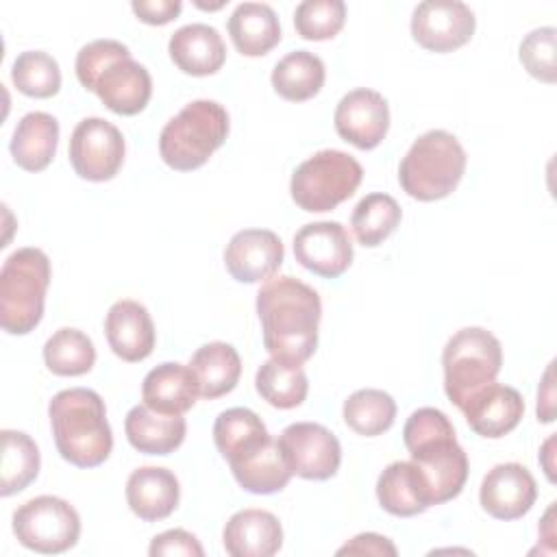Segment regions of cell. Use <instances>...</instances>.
<instances>
[{
	"instance_id": "8992f818",
	"label": "cell",
	"mask_w": 557,
	"mask_h": 557,
	"mask_svg": "<svg viewBox=\"0 0 557 557\" xmlns=\"http://www.w3.org/2000/svg\"><path fill=\"white\" fill-rule=\"evenodd\" d=\"M228 113L215 100L185 104L161 131L159 154L176 172H191L226 141Z\"/></svg>"
},
{
	"instance_id": "4fadbf2b",
	"label": "cell",
	"mask_w": 557,
	"mask_h": 557,
	"mask_svg": "<svg viewBox=\"0 0 557 557\" xmlns=\"http://www.w3.org/2000/svg\"><path fill=\"white\" fill-rule=\"evenodd\" d=\"M474 13L459 0H424L411 13L413 39L431 52L461 48L474 35Z\"/></svg>"
},
{
	"instance_id": "4dcf8cb0",
	"label": "cell",
	"mask_w": 557,
	"mask_h": 557,
	"mask_svg": "<svg viewBox=\"0 0 557 557\" xmlns=\"http://www.w3.org/2000/svg\"><path fill=\"white\" fill-rule=\"evenodd\" d=\"M0 453V494L11 496L28 487L39 474V448L24 431L4 429Z\"/></svg>"
},
{
	"instance_id": "60d3db41",
	"label": "cell",
	"mask_w": 557,
	"mask_h": 557,
	"mask_svg": "<svg viewBox=\"0 0 557 557\" xmlns=\"http://www.w3.org/2000/svg\"><path fill=\"white\" fill-rule=\"evenodd\" d=\"M131 9L141 22L161 26V24L172 22L181 13L183 4H181V0H135L131 4Z\"/></svg>"
},
{
	"instance_id": "ee69618b",
	"label": "cell",
	"mask_w": 557,
	"mask_h": 557,
	"mask_svg": "<svg viewBox=\"0 0 557 557\" xmlns=\"http://www.w3.org/2000/svg\"><path fill=\"white\" fill-rule=\"evenodd\" d=\"M553 446H555V435H550V437L544 442V448H542V453H540V461H542V466H544V472H546L548 481H555V474H553V461H550V457H553L550 448H553Z\"/></svg>"
},
{
	"instance_id": "603a6c76",
	"label": "cell",
	"mask_w": 557,
	"mask_h": 557,
	"mask_svg": "<svg viewBox=\"0 0 557 557\" xmlns=\"http://www.w3.org/2000/svg\"><path fill=\"white\" fill-rule=\"evenodd\" d=\"M168 52L174 65L191 76L215 74L226 61L222 35L209 24H187L174 30Z\"/></svg>"
},
{
	"instance_id": "ba28073f",
	"label": "cell",
	"mask_w": 557,
	"mask_h": 557,
	"mask_svg": "<svg viewBox=\"0 0 557 557\" xmlns=\"http://www.w3.org/2000/svg\"><path fill=\"white\" fill-rule=\"evenodd\" d=\"M442 366L444 392L461 411L479 389L496 381L503 366L500 342L481 326H466L446 342Z\"/></svg>"
},
{
	"instance_id": "8fae6325",
	"label": "cell",
	"mask_w": 557,
	"mask_h": 557,
	"mask_svg": "<svg viewBox=\"0 0 557 557\" xmlns=\"http://www.w3.org/2000/svg\"><path fill=\"white\" fill-rule=\"evenodd\" d=\"M276 442L287 468L300 479L326 481L339 470V440L318 422H294Z\"/></svg>"
},
{
	"instance_id": "d4e9b609",
	"label": "cell",
	"mask_w": 557,
	"mask_h": 557,
	"mask_svg": "<svg viewBox=\"0 0 557 557\" xmlns=\"http://www.w3.org/2000/svg\"><path fill=\"white\" fill-rule=\"evenodd\" d=\"M124 431L131 446L146 455H170L185 440V418L152 411L146 405H135L124 420Z\"/></svg>"
},
{
	"instance_id": "d6986e66",
	"label": "cell",
	"mask_w": 557,
	"mask_h": 557,
	"mask_svg": "<svg viewBox=\"0 0 557 557\" xmlns=\"http://www.w3.org/2000/svg\"><path fill=\"white\" fill-rule=\"evenodd\" d=\"M104 335L111 350L128 363L144 361L154 348V324L137 300H117L104 318Z\"/></svg>"
},
{
	"instance_id": "7402d4cb",
	"label": "cell",
	"mask_w": 557,
	"mask_h": 557,
	"mask_svg": "<svg viewBox=\"0 0 557 557\" xmlns=\"http://www.w3.org/2000/svg\"><path fill=\"white\" fill-rule=\"evenodd\" d=\"M198 381L189 366L165 361L152 368L141 383V400L159 413L183 416L196 405Z\"/></svg>"
},
{
	"instance_id": "1f68e13d",
	"label": "cell",
	"mask_w": 557,
	"mask_h": 557,
	"mask_svg": "<svg viewBox=\"0 0 557 557\" xmlns=\"http://www.w3.org/2000/svg\"><path fill=\"white\" fill-rule=\"evenodd\" d=\"M255 385L259 396L276 409H294L305 403L309 381L302 366L268 359L259 366Z\"/></svg>"
},
{
	"instance_id": "f1b7e54d",
	"label": "cell",
	"mask_w": 557,
	"mask_h": 557,
	"mask_svg": "<svg viewBox=\"0 0 557 557\" xmlns=\"http://www.w3.org/2000/svg\"><path fill=\"white\" fill-rule=\"evenodd\" d=\"M202 398L213 400L235 389L242 374L239 352L226 342H209L200 346L189 361Z\"/></svg>"
},
{
	"instance_id": "7bdbcfd3",
	"label": "cell",
	"mask_w": 557,
	"mask_h": 557,
	"mask_svg": "<svg viewBox=\"0 0 557 557\" xmlns=\"http://www.w3.org/2000/svg\"><path fill=\"white\" fill-rule=\"evenodd\" d=\"M553 361L548 363L540 389H537V420L553 422L555 418V387H553Z\"/></svg>"
},
{
	"instance_id": "3957f363",
	"label": "cell",
	"mask_w": 557,
	"mask_h": 557,
	"mask_svg": "<svg viewBox=\"0 0 557 557\" xmlns=\"http://www.w3.org/2000/svg\"><path fill=\"white\" fill-rule=\"evenodd\" d=\"M76 78L117 115H137L152 96L148 70L115 39H96L76 54Z\"/></svg>"
},
{
	"instance_id": "f546056e",
	"label": "cell",
	"mask_w": 557,
	"mask_h": 557,
	"mask_svg": "<svg viewBox=\"0 0 557 557\" xmlns=\"http://www.w3.org/2000/svg\"><path fill=\"white\" fill-rule=\"evenodd\" d=\"M326 72L322 59L309 50H294L285 54L272 70L274 91L289 102H302L318 96Z\"/></svg>"
},
{
	"instance_id": "9c48e42d",
	"label": "cell",
	"mask_w": 557,
	"mask_h": 557,
	"mask_svg": "<svg viewBox=\"0 0 557 557\" xmlns=\"http://www.w3.org/2000/svg\"><path fill=\"white\" fill-rule=\"evenodd\" d=\"M361 178L363 170L355 157L329 148L315 152L294 170L289 191L302 211L322 213L348 200Z\"/></svg>"
},
{
	"instance_id": "9a60e30c",
	"label": "cell",
	"mask_w": 557,
	"mask_h": 557,
	"mask_svg": "<svg viewBox=\"0 0 557 557\" xmlns=\"http://www.w3.org/2000/svg\"><path fill=\"white\" fill-rule=\"evenodd\" d=\"M337 135L359 150L376 148L389 128V107L387 100L374 89H352L348 91L335 109L333 115Z\"/></svg>"
},
{
	"instance_id": "74e56055",
	"label": "cell",
	"mask_w": 557,
	"mask_h": 557,
	"mask_svg": "<svg viewBox=\"0 0 557 557\" xmlns=\"http://www.w3.org/2000/svg\"><path fill=\"white\" fill-rule=\"evenodd\" d=\"M346 22V4L342 0H305L294 11V26L302 39H333Z\"/></svg>"
},
{
	"instance_id": "44dd1931",
	"label": "cell",
	"mask_w": 557,
	"mask_h": 557,
	"mask_svg": "<svg viewBox=\"0 0 557 557\" xmlns=\"http://www.w3.org/2000/svg\"><path fill=\"white\" fill-rule=\"evenodd\" d=\"M181 498V485L172 470L144 466L131 472L126 481V503L135 516L146 522L168 518Z\"/></svg>"
},
{
	"instance_id": "836d02e7",
	"label": "cell",
	"mask_w": 557,
	"mask_h": 557,
	"mask_svg": "<svg viewBox=\"0 0 557 557\" xmlns=\"http://www.w3.org/2000/svg\"><path fill=\"white\" fill-rule=\"evenodd\" d=\"M44 361L52 374L81 376L94 368L96 348L83 331L63 326L44 344Z\"/></svg>"
},
{
	"instance_id": "7c38bea8",
	"label": "cell",
	"mask_w": 557,
	"mask_h": 557,
	"mask_svg": "<svg viewBox=\"0 0 557 557\" xmlns=\"http://www.w3.org/2000/svg\"><path fill=\"white\" fill-rule=\"evenodd\" d=\"M124 152L120 128L102 117H85L72 131L70 163L85 181H111L124 163Z\"/></svg>"
},
{
	"instance_id": "52a82bcc",
	"label": "cell",
	"mask_w": 557,
	"mask_h": 557,
	"mask_svg": "<svg viewBox=\"0 0 557 557\" xmlns=\"http://www.w3.org/2000/svg\"><path fill=\"white\" fill-rule=\"evenodd\" d=\"M50 259L39 248H20L0 270V326L9 335L30 333L44 318Z\"/></svg>"
},
{
	"instance_id": "b9f144b4",
	"label": "cell",
	"mask_w": 557,
	"mask_h": 557,
	"mask_svg": "<svg viewBox=\"0 0 557 557\" xmlns=\"http://www.w3.org/2000/svg\"><path fill=\"white\" fill-rule=\"evenodd\" d=\"M398 550L392 544V540L379 535V533H359L348 544H344L337 555H389L394 557Z\"/></svg>"
},
{
	"instance_id": "5bb4252c",
	"label": "cell",
	"mask_w": 557,
	"mask_h": 557,
	"mask_svg": "<svg viewBox=\"0 0 557 557\" xmlns=\"http://www.w3.org/2000/svg\"><path fill=\"white\" fill-rule=\"evenodd\" d=\"M294 257L309 272L337 278L352 263V242L339 222H311L294 235Z\"/></svg>"
},
{
	"instance_id": "30bf717a",
	"label": "cell",
	"mask_w": 557,
	"mask_h": 557,
	"mask_svg": "<svg viewBox=\"0 0 557 557\" xmlns=\"http://www.w3.org/2000/svg\"><path fill=\"white\" fill-rule=\"evenodd\" d=\"M13 533L24 548L57 555L78 542L81 518L67 500L44 494L13 511Z\"/></svg>"
},
{
	"instance_id": "cb8c5ba5",
	"label": "cell",
	"mask_w": 557,
	"mask_h": 557,
	"mask_svg": "<svg viewBox=\"0 0 557 557\" xmlns=\"http://www.w3.org/2000/svg\"><path fill=\"white\" fill-rule=\"evenodd\" d=\"M228 466L235 481L252 494L281 492L292 479V470L287 468L278 442L272 435L231 459Z\"/></svg>"
},
{
	"instance_id": "2e32d148",
	"label": "cell",
	"mask_w": 557,
	"mask_h": 557,
	"mask_svg": "<svg viewBox=\"0 0 557 557\" xmlns=\"http://www.w3.org/2000/svg\"><path fill=\"white\" fill-rule=\"evenodd\" d=\"M283 255V242L274 231L244 228L226 244L224 265L239 283H261L278 272Z\"/></svg>"
},
{
	"instance_id": "ac0fdd59",
	"label": "cell",
	"mask_w": 557,
	"mask_h": 557,
	"mask_svg": "<svg viewBox=\"0 0 557 557\" xmlns=\"http://www.w3.org/2000/svg\"><path fill=\"white\" fill-rule=\"evenodd\" d=\"M461 411L476 435L498 440L518 426L524 416V400L518 389L494 381L479 389Z\"/></svg>"
},
{
	"instance_id": "f35d334b",
	"label": "cell",
	"mask_w": 557,
	"mask_h": 557,
	"mask_svg": "<svg viewBox=\"0 0 557 557\" xmlns=\"http://www.w3.org/2000/svg\"><path fill=\"white\" fill-rule=\"evenodd\" d=\"M555 35L557 30L553 26H542L531 30L522 44H520V63L524 70L542 81V83H555L557 67H555Z\"/></svg>"
},
{
	"instance_id": "484cf974",
	"label": "cell",
	"mask_w": 557,
	"mask_h": 557,
	"mask_svg": "<svg viewBox=\"0 0 557 557\" xmlns=\"http://www.w3.org/2000/svg\"><path fill=\"white\" fill-rule=\"evenodd\" d=\"M228 35L244 57H263L281 41V24L270 4L242 2L228 17Z\"/></svg>"
},
{
	"instance_id": "7a4b0ae2",
	"label": "cell",
	"mask_w": 557,
	"mask_h": 557,
	"mask_svg": "<svg viewBox=\"0 0 557 557\" xmlns=\"http://www.w3.org/2000/svg\"><path fill=\"white\" fill-rule=\"evenodd\" d=\"M403 442L424 483L429 505L461 494L468 479V455L457 444L448 416L435 407L416 409L403 429Z\"/></svg>"
},
{
	"instance_id": "6da1fadb",
	"label": "cell",
	"mask_w": 557,
	"mask_h": 557,
	"mask_svg": "<svg viewBox=\"0 0 557 557\" xmlns=\"http://www.w3.org/2000/svg\"><path fill=\"white\" fill-rule=\"evenodd\" d=\"M263 346L272 359L302 366L318 346L322 302L318 292L294 278H268L257 292Z\"/></svg>"
},
{
	"instance_id": "d590c367",
	"label": "cell",
	"mask_w": 557,
	"mask_h": 557,
	"mask_svg": "<svg viewBox=\"0 0 557 557\" xmlns=\"http://www.w3.org/2000/svg\"><path fill=\"white\" fill-rule=\"evenodd\" d=\"M270 433L263 420L248 407H233L222 411L213 424V442L220 455L231 461L239 453L252 448Z\"/></svg>"
},
{
	"instance_id": "4316f807",
	"label": "cell",
	"mask_w": 557,
	"mask_h": 557,
	"mask_svg": "<svg viewBox=\"0 0 557 557\" xmlns=\"http://www.w3.org/2000/svg\"><path fill=\"white\" fill-rule=\"evenodd\" d=\"M59 144V122L50 113L30 111L26 113L11 139L13 161L26 172H41L50 165Z\"/></svg>"
},
{
	"instance_id": "e575fe53",
	"label": "cell",
	"mask_w": 557,
	"mask_h": 557,
	"mask_svg": "<svg viewBox=\"0 0 557 557\" xmlns=\"http://www.w3.org/2000/svg\"><path fill=\"white\" fill-rule=\"evenodd\" d=\"M394 418L396 403L383 389H357L344 400V422L359 435H381L394 424Z\"/></svg>"
},
{
	"instance_id": "277c9868",
	"label": "cell",
	"mask_w": 557,
	"mask_h": 557,
	"mask_svg": "<svg viewBox=\"0 0 557 557\" xmlns=\"http://www.w3.org/2000/svg\"><path fill=\"white\" fill-rule=\"evenodd\" d=\"M50 426L59 455L78 468H96L113 448L104 400L87 387L61 389L48 405Z\"/></svg>"
},
{
	"instance_id": "5b68a950",
	"label": "cell",
	"mask_w": 557,
	"mask_h": 557,
	"mask_svg": "<svg viewBox=\"0 0 557 557\" xmlns=\"http://www.w3.org/2000/svg\"><path fill=\"white\" fill-rule=\"evenodd\" d=\"M466 150L459 139L442 128L420 135L398 168V181L407 196L433 202L453 194L466 172Z\"/></svg>"
},
{
	"instance_id": "d6a6232c",
	"label": "cell",
	"mask_w": 557,
	"mask_h": 557,
	"mask_svg": "<svg viewBox=\"0 0 557 557\" xmlns=\"http://www.w3.org/2000/svg\"><path fill=\"white\" fill-rule=\"evenodd\" d=\"M400 218L403 211L389 194H368L357 202L350 226L361 246L374 248L396 231Z\"/></svg>"
},
{
	"instance_id": "ab89813d",
	"label": "cell",
	"mask_w": 557,
	"mask_h": 557,
	"mask_svg": "<svg viewBox=\"0 0 557 557\" xmlns=\"http://www.w3.org/2000/svg\"><path fill=\"white\" fill-rule=\"evenodd\" d=\"M150 557H165V555H185V557H202L205 548L200 546L198 537L185 529H170L152 537Z\"/></svg>"
},
{
	"instance_id": "8d00e7d4",
	"label": "cell",
	"mask_w": 557,
	"mask_h": 557,
	"mask_svg": "<svg viewBox=\"0 0 557 557\" xmlns=\"http://www.w3.org/2000/svg\"><path fill=\"white\" fill-rule=\"evenodd\" d=\"M11 81L24 96L50 98L61 89V70L44 50H26L11 65Z\"/></svg>"
},
{
	"instance_id": "83f0119b",
	"label": "cell",
	"mask_w": 557,
	"mask_h": 557,
	"mask_svg": "<svg viewBox=\"0 0 557 557\" xmlns=\"http://www.w3.org/2000/svg\"><path fill=\"white\" fill-rule=\"evenodd\" d=\"M376 498L381 507L398 518H411L426 511L429 498L413 461L389 463L376 481Z\"/></svg>"
},
{
	"instance_id": "ffe728a7",
	"label": "cell",
	"mask_w": 557,
	"mask_h": 557,
	"mask_svg": "<svg viewBox=\"0 0 557 557\" xmlns=\"http://www.w3.org/2000/svg\"><path fill=\"white\" fill-rule=\"evenodd\" d=\"M222 540L233 557H270L283 546V527L265 509H242L228 518Z\"/></svg>"
},
{
	"instance_id": "e0dca14e",
	"label": "cell",
	"mask_w": 557,
	"mask_h": 557,
	"mask_svg": "<svg viewBox=\"0 0 557 557\" xmlns=\"http://www.w3.org/2000/svg\"><path fill=\"white\" fill-rule=\"evenodd\" d=\"M537 498L533 474L516 461L494 466L481 483V507L496 520L522 518Z\"/></svg>"
}]
</instances>
